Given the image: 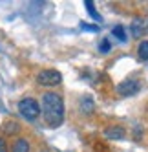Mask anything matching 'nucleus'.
Listing matches in <instances>:
<instances>
[{"mask_svg":"<svg viewBox=\"0 0 148 152\" xmlns=\"http://www.w3.org/2000/svg\"><path fill=\"white\" fill-rule=\"evenodd\" d=\"M81 28L82 29H90V31H99V26H90V24H84V22L81 24Z\"/></svg>","mask_w":148,"mask_h":152,"instance_id":"13","label":"nucleus"},{"mask_svg":"<svg viewBox=\"0 0 148 152\" xmlns=\"http://www.w3.org/2000/svg\"><path fill=\"white\" fill-rule=\"evenodd\" d=\"M104 136H106V137H112V139H121V137L126 136V132H124L123 126H110V128L104 130Z\"/></svg>","mask_w":148,"mask_h":152,"instance_id":"5","label":"nucleus"},{"mask_svg":"<svg viewBox=\"0 0 148 152\" xmlns=\"http://www.w3.org/2000/svg\"><path fill=\"white\" fill-rule=\"evenodd\" d=\"M112 33H113V37L117 39L119 42H126V33H124V28H123L121 24H117V26H115Z\"/></svg>","mask_w":148,"mask_h":152,"instance_id":"7","label":"nucleus"},{"mask_svg":"<svg viewBox=\"0 0 148 152\" xmlns=\"http://www.w3.org/2000/svg\"><path fill=\"white\" fill-rule=\"evenodd\" d=\"M82 104H84V112H93V101L90 99V97H84V101H82Z\"/></svg>","mask_w":148,"mask_h":152,"instance_id":"11","label":"nucleus"},{"mask_svg":"<svg viewBox=\"0 0 148 152\" xmlns=\"http://www.w3.org/2000/svg\"><path fill=\"white\" fill-rule=\"evenodd\" d=\"M11 152H29V143L24 137L15 139V143L11 145Z\"/></svg>","mask_w":148,"mask_h":152,"instance_id":"6","label":"nucleus"},{"mask_svg":"<svg viewBox=\"0 0 148 152\" xmlns=\"http://www.w3.org/2000/svg\"><path fill=\"white\" fill-rule=\"evenodd\" d=\"M139 90H141V83H139V79H133V77L124 79V81L119 83V86H117V92H119L121 95H135Z\"/></svg>","mask_w":148,"mask_h":152,"instance_id":"4","label":"nucleus"},{"mask_svg":"<svg viewBox=\"0 0 148 152\" xmlns=\"http://www.w3.org/2000/svg\"><path fill=\"white\" fill-rule=\"evenodd\" d=\"M99 50H101L102 53H106V51L110 50V40H108V39H102V42H101V46H99Z\"/></svg>","mask_w":148,"mask_h":152,"instance_id":"12","label":"nucleus"},{"mask_svg":"<svg viewBox=\"0 0 148 152\" xmlns=\"http://www.w3.org/2000/svg\"><path fill=\"white\" fill-rule=\"evenodd\" d=\"M62 81V75L57 70H42L37 75V83L42 86H57Z\"/></svg>","mask_w":148,"mask_h":152,"instance_id":"3","label":"nucleus"},{"mask_svg":"<svg viewBox=\"0 0 148 152\" xmlns=\"http://www.w3.org/2000/svg\"><path fill=\"white\" fill-rule=\"evenodd\" d=\"M137 53H139V59H141V61H148V40H143V42H141Z\"/></svg>","mask_w":148,"mask_h":152,"instance_id":"8","label":"nucleus"},{"mask_svg":"<svg viewBox=\"0 0 148 152\" xmlns=\"http://www.w3.org/2000/svg\"><path fill=\"white\" fill-rule=\"evenodd\" d=\"M18 112L24 119H28V121H35L40 115V104L33 97H24V99L18 103Z\"/></svg>","mask_w":148,"mask_h":152,"instance_id":"2","label":"nucleus"},{"mask_svg":"<svg viewBox=\"0 0 148 152\" xmlns=\"http://www.w3.org/2000/svg\"><path fill=\"white\" fill-rule=\"evenodd\" d=\"M84 6H86L88 13L91 15V18H93V20H99V18H101V15L97 13V9L93 7V2H91V0H86V2H84Z\"/></svg>","mask_w":148,"mask_h":152,"instance_id":"10","label":"nucleus"},{"mask_svg":"<svg viewBox=\"0 0 148 152\" xmlns=\"http://www.w3.org/2000/svg\"><path fill=\"white\" fill-rule=\"evenodd\" d=\"M143 33V22L139 18H133V22H132V35L133 37H139Z\"/></svg>","mask_w":148,"mask_h":152,"instance_id":"9","label":"nucleus"},{"mask_svg":"<svg viewBox=\"0 0 148 152\" xmlns=\"http://www.w3.org/2000/svg\"><path fill=\"white\" fill-rule=\"evenodd\" d=\"M0 152H7V143L4 137H0Z\"/></svg>","mask_w":148,"mask_h":152,"instance_id":"14","label":"nucleus"},{"mask_svg":"<svg viewBox=\"0 0 148 152\" xmlns=\"http://www.w3.org/2000/svg\"><path fill=\"white\" fill-rule=\"evenodd\" d=\"M40 110L44 114V121L48 126H60L64 121V101L55 92H48L42 95Z\"/></svg>","mask_w":148,"mask_h":152,"instance_id":"1","label":"nucleus"}]
</instances>
